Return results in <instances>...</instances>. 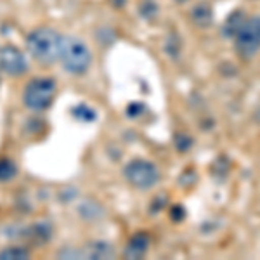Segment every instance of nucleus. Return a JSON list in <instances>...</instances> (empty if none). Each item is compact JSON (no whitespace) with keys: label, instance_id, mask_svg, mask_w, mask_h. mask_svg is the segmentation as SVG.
I'll use <instances>...</instances> for the list:
<instances>
[{"label":"nucleus","instance_id":"dca6fc26","mask_svg":"<svg viewBox=\"0 0 260 260\" xmlns=\"http://www.w3.org/2000/svg\"><path fill=\"white\" fill-rule=\"evenodd\" d=\"M177 4H184V2H187V0H175Z\"/></svg>","mask_w":260,"mask_h":260},{"label":"nucleus","instance_id":"f03ea898","mask_svg":"<svg viewBox=\"0 0 260 260\" xmlns=\"http://www.w3.org/2000/svg\"><path fill=\"white\" fill-rule=\"evenodd\" d=\"M57 85L50 77H35L24 85L23 89V104L30 111H45L52 106L56 99Z\"/></svg>","mask_w":260,"mask_h":260},{"label":"nucleus","instance_id":"423d86ee","mask_svg":"<svg viewBox=\"0 0 260 260\" xmlns=\"http://www.w3.org/2000/svg\"><path fill=\"white\" fill-rule=\"evenodd\" d=\"M0 70L6 71L11 77H19L26 73L28 61L23 50H19L14 45H4L0 47Z\"/></svg>","mask_w":260,"mask_h":260},{"label":"nucleus","instance_id":"4468645a","mask_svg":"<svg viewBox=\"0 0 260 260\" xmlns=\"http://www.w3.org/2000/svg\"><path fill=\"white\" fill-rule=\"evenodd\" d=\"M170 217L174 222H182L184 217H186V210H184V207H180V205H175L170 210Z\"/></svg>","mask_w":260,"mask_h":260},{"label":"nucleus","instance_id":"7ed1b4c3","mask_svg":"<svg viewBox=\"0 0 260 260\" xmlns=\"http://www.w3.org/2000/svg\"><path fill=\"white\" fill-rule=\"evenodd\" d=\"M59 61L71 75H83L87 73L92 64V52L89 45L78 37H64Z\"/></svg>","mask_w":260,"mask_h":260},{"label":"nucleus","instance_id":"ddd939ff","mask_svg":"<svg viewBox=\"0 0 260 260\" xmlns=\"http://www.w3.org/2000/svg\"><path fill=\"white\" fill-rule=\"evenodd\" d=\"M175 146H177L179 151L184 153V151H187L192 146V137L184 132H179L177 136H175Z\"/></svg>","mask_w":260,"mask_h":260},{"label":"nucleus","instance_id":"39448f33","mask_svg":"<svg viewBox=\"0 0 260 260\" xmlns=\"http://www.w3.org/2000/svg\"><path fill=\"white\" fill-rule=\"evenodd\" d=\"M234 47L243 59H251L260 50V16H248L243 28L234 37Z\"/></svg>","mask_w":260,"mask_h":260},{"label":"nucleus","instance_id":"1a4fd4ad","mask_svg":"<svg viewBox=\"0 0 260 260\" xmlns=\"http://www.w3.org/2000/svg\"><path fill=\"white\" fill-rule=\"evenodd\" d=\"M192 24L198 28H208L213 23V9L208 2H200L189 12Z\"/></svg>","mask_w":260,"mask_h":260},{"label":"nucleus","instance_id":"6e6552de","mask_svg":"<svg viewBox=\"0 0 260 260\" xmlns=\"http://www.w3.org/2000/svg\"><path fill=\"white\" fill-rule=\"evenodd\" d=\"M149 236L146 233H137L128 240V245L125 248V257L127 258H141L146 255L149 248Z\"/></svg>","mask_w":260,"mask_h":260},{"label":"nucleus","instance_id":"20e7f679","mask_svg":"<svg viewBox=\"0 0 260 260\" xmlns=\"http://www.w3.org/2000/svg\"><path fill=\"white\" fill-rule=\"evenodd\" d=\"M123 177L130 186L137 189H149L160 180V170L153 161L144 158H134L123 167Z\"/></svg>","mask_w":260,"mask_h":260},{"label":"nucleus","instance_id":"f257e3e1","mask_svg":"<svg viewBox=\"0 0 260 260\" xmlns=\"http://www.w3.org/2000/svg\"><path fill=\"white\" fill-rule=\"evenodd\" d=\"M62 40L64 37L54 28L40 26L28 33L26 47L35 61L42 62V64H54L56 61H59Z\"/></svg>","mask_w":260,"mask_h":260},{"label":"nucleus","instance_id":"0eeeda50","mask_svg":"<svg viewBox=\"0 0 260 260\" xmlns=\"http://www.w3.org/2000/svg\"><path fill=\"white\" fill-rule=\"evenodd\" d=\"M248 19V14H246L243 9H236L233 11L231 14L225 18V21L222 23V28H220V35L228 40H234V37L238 35V31L243 28L245 21Z\"/></svg>","mask_w":260,"mask_h":260},{"label":"nucleus","instance_id":"9d476101","mask_svg":"<svg viewBox=\"0 0 260 260\" xmlns=\"http://www.w3.org/2000/svg\"><path fill=\"white\" fill-rule=\"evenodd\" d=\"M85 255L89 258H113L115 257V248H113L111 243H92L89 250L85 251Z\"/></svg>","mask_w":260,"mask_h":260},{"label":"nucleus","instance_id":"2eb2a0df","mask_svg":"<svg viewBox=\"0 0 260 260\" xmlns=\"http://www.w3.org/2000/svg\"><path fill=\"white\" fill-rule=\"evenodd\" d=\"M142 111H144V104L142 103H132V104H128V108H127V115L132 116V118L139 116Z\"/></svg>","mask_w":260,"mask_h":260},{"label":"nucleus","instance_id":"f8f14e48","mask_svg":"<svg viewBox=\"0 0 260 260\" xmlns=\"http://www.w3.org/2000/svg\"><path fill=\"white\" fill-rule=\"evenodd\" d=\"M0 258L2 260H24L30 258V251L21 246H9V248L0 251Z\"/></svg>","mask_w":260,"mask_h":260},{"label":"nucleus","instance_id":"9b49d317","mask_svg":"<svg viewBox=\"0 0 260 260\" xmlns=\"http://www.w3.org/2000/svg\"><path fill=\"white\" fill-rule=\"evenodd\" d=\"M18 175V165L12 158H0V182H9Z\"/></svg>","mask_w":260,"mask_h":260}]
</instances>
